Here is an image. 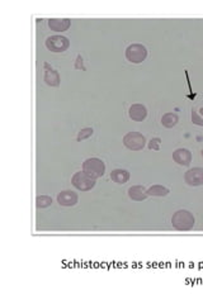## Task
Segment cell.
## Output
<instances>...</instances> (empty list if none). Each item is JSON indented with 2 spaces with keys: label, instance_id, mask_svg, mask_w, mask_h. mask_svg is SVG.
Returning <instances> with one entry per match:
<instances>
[{
  "label": "cell",
  "instance_id": "cell-1",
  "mask_svg": "<svg viewBox=\"0 0 203 304\" xmlns=\"http://www.w3.org/2000/svg\"><path fill=\"white\" fill-rule=\"evenodd\" d=\"M196 224L193 214L186 209H179L172 217V226L177 231H191Z\"/></svg>",
  "mask_w": 203,
  "mask_h": 304
},
{
  "label": "cell",
  "instance_id": "cell-2",
  "mask_svg": "<svg viewBox=\"0 0 203 304\" xmlns=\"http://www.w3.org/2000/svg\"><path fill=\"white\" fill-rule=\"evenodd\" d=\"M83 171L93 179H99L104 175L105 173V164L98 157H90L85 160L83 164Z\"/></svg>",
  "mask_w": 203,
  "mask_h": 304
},
{
  "label": "cell",
  "instance_id": "cell-3",
  "mask_svg": "<svg viewBox=\"0 0 203 304\" xmlns=\"http://www.w3.org/2000/svg\"><path fill=\"white\" fill-rule=\"evenodd\" d=\"M71 184L74 188L80 190V192H89V190H91L96 186L97 181L96 179L86 175L84 171H79V173H75L74 175H72Z\"/></svg>",
  "mask_w": 203,
  "mask_h": 304
},
{
  "label": "cell",
  "instance_id": "cell-4",
  "mask_svg": "<svg viewBox=\"0 0 203 304\" xmlns=\"http://www.w3.org/2000/svg\"><path fill=\"white\" fill-rule=\"evenodd\" d=\"M147 57V50L143 45L134 43L126 48V59L132 64H141Z\"/></svg>",
  "mask_w": 203,
  "mask_h": 304
},
{
  "label": "cell",
  "instance_id": "cell-5",
  "mask_svg": "<svg viewBox=\"0 0 203 304\" xmlns=\"http://www.w3.org/2000/svg\"><path fill=\"white\" fill-rule=\"evenodd\" d=\"M123 145L131 151H141L146 145V138L140 132H128L124 135Z\"/></svg>",
  "mask_w": 203,
  "mask_h": 304
},
{
  "label": "cell",
  "instance_id": "cell-6",
  "mask_svg": "<svg viewBox=\"0 0 203 304\" xmlns=\"http://www.w3.org/2000/svg\"><path fill=\"white\" fill-rule=\"evenodd\" d=\"M45 45L51 52L61 53L70 47V41L64 36H51L46 40Z\"/></svg>",
  "mask_w": 203,
  "mask_h": 304
},
{
  "label": "cell",
  "instance_id": "cell-7",
  "mask_svg": "<svg viewBox=\"0 0 203 304\" xmlns=\"http://www.w3.org/2000/svg\"><path fill=\"white\" fill-rule=\"evenodd\" d=\"M184 181L191 186L203 185V169L202 167H193L184 174Z\"/></svg>",
  "mask_w": 203,
  "mask_h": 304
},
{
  "label": "cell",
  "instance_id": "cell-8",
  "mask_svg": "<svg viewBox=\"0 0 203 304\" xmlns=\"http://www.w3.org/2000/svg\"><path fill=\"white\" fill-rule=\"evenodd\" d=\"M78 200H79L78 194L71 190H64L58 195V203L62 207H74Z\"/></svg>",
  "mask_w": 203,
  "mask_h": 304
},
{
  "label": "cell",
  "instance_id": "cell-9",
  "mask_svg": "<svg viewBox=\"0 0 203 304\" xmlns=\"http://www.w3.org/2000/svg\"><path fill=\"white\" fill-rule=\"evenodd\" d=\"M173 160H174L178 165L189 166L192 162V152L187 150V148H178V150L173 152Z\"/></svg>",
  "mask_w": 203,
  "mask_h": 304
},
{
  "label": "cell",
  "instance_id": "cell-10",
  "mask_svg": "<svg viewBox=\"0 0 203 304\" xmlns=\"http://www.w3.org/2000/svg\"><path fill=\"white\" fill-rule=\"evenodd\" d=\"M71 26V21L69 18H51L48 19V27H50L51 31L53 32H65L70 28Z\"/></svg>",
  "mask_w": 203,
  "mask_h": 304
},
{
  "label": "cell",
  "instance_id": "cell-11",
  "mask_svg": "<svg viewBox=\"0 0 203 304\" xmlns=\"http://www.w3.org/2000/svg\"><path fill=\"white\" fill-rule=\"evenodd\" d=\"M128 117L134 122H142L147 117V109L142 104H134L130 107Z\"/></svg>",
  "mask_w": 203,
  "mask_h": 304
},
{
  "label": "cell",
  "instance_id": "cell-12",
  "mask_svg": "<svg viewBox=\"0 0 203 304\" xmlns=\"http://www.w3.org/2000/svg\"><path fill=\"white\" fill-rule=\"evenodd\" d=\"M128 197L131 198L132 200H136V202H142L147 195V189L142 185H134L128 189Z\"/></svg>",
  "mask_w": 203,
  "mask_h": 304
},
{
  "label": "cell",
  "instance_id": "cell-13",
  "mask_svg": "<svg viewBox=\"0 0 203 304\" xmlns=\"http://www.w3.org/2000/svg\"><path fill=\"white\" fill-rule=\"evenodd\" d=\"M43 80H45V83L47 84L48 86H59L61 83L59 72L56 71V70H52V69L46 70L45 76H43Z\"/></svg>",
  "mask_w": 203,
  "mask_h": 304
},
{
  "label": "cell",
  "instance_id": "cell-14",
  "mask_svg": "<svg viewBox=\"0 0 203 304\" xmlns=\"http://www.w3.org/2000/svg\"><path fill=\"white\" fill-rule=\"evenodd\" d=\"M110 179L117 184H126L130 179V173L123 169H116L110 173Z\"/></svg>",
  "mask_w": 203,
  "mask_h": 304
},
{
  "label": "cell",
  "instance_id": "cell-15",
  "mask_svg": "<svg viewBox=\"0 0 203 304\" xmlns=\"http://www.w3.org/2000/svg\"><path fill=\"white\" fill-rule=\"evenodd\" d=\"M178 122H179V117L175 113H165L161 117V123L165 128H173L174 126H177Z\"/></svg>",
  "mask_w": 203,
  "mask_h": 304
},
{
  "label": "cell",
  "instance_id": "cell-16",
  "mask_svg": "<svg viewBox=\"0 0 203 304\" xmlns=\"http://www.w3.org/2000/svg\"><path fill=\"white\" fill-rule=\"evenodd\" d=\"M169 194V189L162 185H154L147 189L149 197H165Z\"/></svg>",
  "mask_w": 203,
  "mask_h": 304
},
{
  "label": "cell",
  "instance_id": "cell-17",
  "mask_svg": "<svg viewBox=\"0 0 203 304\" xmlns=\"http://www.w3.org/2000/svg\"><path fill=\"white\" fill-rule=\"evenodd\" d=\"M52 204V198L48 195H39L36 198V205L37 208H47Z\"/></svg>",
  "mask_w": 203,
  "mask_h": 304
},
{
  "label": "cell",
  "instance_id": "cell-18",
  "mask_svg": "<svg viewBox=\"0 0 203 304\" xmlns=\"http://www.w3.org/2000/svg\"><path fill=\"white\" fill-rule=\"evenodd\" d=\"M91 136H93V128H89V127L88 128H83L78 135V141L86 140V138L91 137Z\"/></svg>",
  "mask_w": 203,
  "mask_h": 304
},
{
  "label": "cell",
  "instance_id": "cell-19",
  "mask_svg": "<svg viewBox=\"0 0 203 304\" xmlns=\"http://www.w3.org/2000/svg\"><path fill=\"white\" fill-rule=\"evenodd\" d=\"M192 122H193L194 124H197V126H203V119L201 118V116H199L198 112H197V109L192 110Z\"/></svg>",
  "mask_w": 203,
  "mask_h": 304
},
{
  "label": "cell",
  "instance_id": "cell-20",
  "mask_svg": "<svg viewBox=\"0 0 203 304\" xmlns=\"http://www.w3.org/2000/svg\"><path fill=\"white\" fill-rule=\"evenodd\" d=\"M160 143H161L160 138H154V140H151L150 142H149V148L155 151L160 150Z\"/></svg>",
  "mask_w": 203,
  "mask_h": 304
},
{
  "label": "cell",
  "instance_id": "cell-21",
  "mask_svg": "<svg viewBox=\"0 0 203 304\" xmlns=\"http://www.w3.org/2000/svg\"><path fill=\"white\" fill-rule=\"evenodd\" d=\"M199 112H201V114H202V116H203V107L201 108V109H199Z\"/></svg>",
  "mask_w": 203,
  "mask_h": 304
}]
</instances>
